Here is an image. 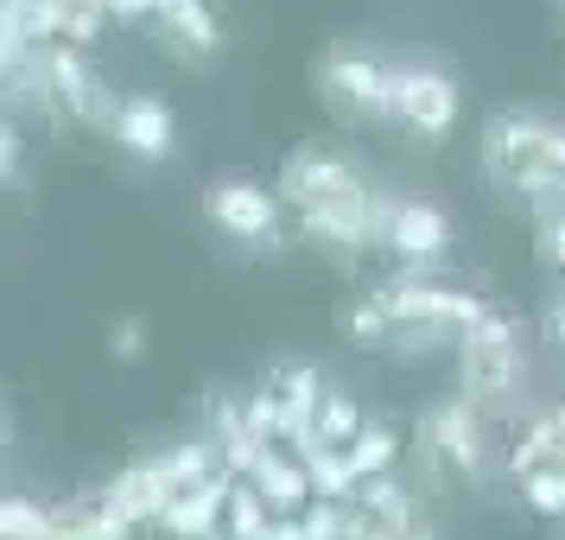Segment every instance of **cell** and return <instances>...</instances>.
<instances>
[{"label": "cell", "instance_id": "obj_10", "mask_svg": "<svg viewBox=\"0 0 565 540\" xmlns=\"http://www.w3.org/2000/svg\"><path fill=\"white\" fill-rule=\"evenodd\" d=\"M394 458H401V438H394V426L387 420H369L356 433V445H350V464H356V477L369 484V477H387L394 470Z\"/></svg>", "mask_w": 565, "mask_h": 540}, {"label": "cell", "instance_id": "obj_2", "mask_svg": "<svg viewBox=\"0 0 565 540\" xmlns=\"http://www.w3.org/2000/svg\"><path fill=\"white\" fill-rule=\"evenodd\" d=\"M387 96H394V121L407 134H419L426 147H438L458 128V83L438 64H394L387 71Z\"/></svg>", "mask_w": 565, "mask_h": 540}, {"label": "cell", "instance_id": "obj_18", "mask_svg": "<svg viewBox=\"0 0 565 540\" xmlns=\"http://www.w3.org/2000/svg\"><path fill=\"white\" fill-rule=\"evenodd\" d=\"M540 248L559 261V274H565V216H553V223H546V242H540Z\"/></svg>", "mask_w": 565, "mask_h": 540}, {"label": "cell", "instance_id": "obj_4", "mask_svg": "<svg viewBox=\"0 0 565 540\" xmlns=\"http://www.w3.org/2000/svg\"><path fill=\"white\" fill-rule=\"evenodd\" d=\"M280 191L311 216V210H331V204H350V198H362V179H356V166H350V159L318 153V147H299V153L286 159Z\"/></svg>", "mask_w": 565, "mask_h": 540}, {"label": "cell", "instance_id": "obj_3", "mask_svg": "<svg viewBox=\"0 0 565 540\" xmlns=\"http://www.w3.org/2000/svg\"><path fill=\"white\" fill-rule=\"evenodd\" d=\"M204 216L235 242H274V230H280V204L255 179H216L204 191Z\"/></svg>", "mask_w": 565, "mask_h": 540}, {"label": "cell", "instance_id": "obj_9", "mask_svg": "<svg viewBox=\"0 0 565 540\" xmlns=\"http://www.w3.org/2000/svg\"><path fill=\"white\" fill-rule=\"evenodd\" d=\"M255 489H260L267 509H280L286 521H292V515L306 509V496H311V470L306 464H292V458H280V452H267L260 470H255Z\"/></svg>", "mask_w": 565, "mask_h": 540}, {"label": "cell", "instance_id": "obj_8", "mask_svg": "<svg viewBox=\"0 0 565 540\" xmlns=\"http://www.w3.org/2000/svg\"><path fill=\"white\" fill-rule=\"evenodd\" d=\"M426 438H433V452L451 464V470H477V464H483V438H477L470 401H438V407L426 413Z\"/></svg>", "mask_w": 565, "mask_h": 540}, {"label": "cell", "instance_id": "obj_5", "mask_svg": "<svg viewBox=\"0 0 565 540\" xmlns=\"http://www.w3.org/2000/svg\"><path fill=\"white\" fill-rule=\"evenodd\" d=\"M324 89L331 103H343L350 115H394V96H387V71L369 64L356 52H331L324 57Z\"/></svg>", "mask_w": 565, "mask_h": 540}, {"label": "cell", "instance_id": "obj_13", "mask_svg": "<svg viewBox=\"0 0 565 540\" xmlns=\"http://www.w3.org/2000/svg\"><path fill=\"white\" fill-rule=\"evenodd\" d=\"M521 496H527V509L534 515H565V464H540V470H527Z\"/></svg>", "mask_w": 565, "mask_h": 540}, {"label": "cell", "instance_id": "obj_19", "mask_svg": "<svg viewBox=\"0 0 565 540\" xmlns=\"http://www.w3.org/2000/svg\"><path fill=\"white\" fill-rule=\"evenodd\" d=\"M546 331H553V343L565 350V293L553 299V311H546Z\"/></svg>", "mask_w": 565, "mask_h": 540}, {"label": "cell", "instance_id": "obj_7", "mask_svg": "<svg viewBox=\"0 0 565 540\" xmlns=\"http://www.w3.org/2000/svg\"><path fill=\"white\" fill-rule=\"evenodd\" d=\"M382 242L394 248L401 261H433V255H445V242H451V223H445V210H433V204H387V230H382Z\"/></svg>", "mask_w": 565, "mask_h": 540}, {"label": "cell", "instance_id": "obj_1", "mask_svg": "<svg viewBox=\"0 0 565 540\" xmlns=\"http://www.w3.org/2000/svg\"><path fill=\"white\" fill-rule=\"evenodd\" d=\"M458 343H463V401L470 407H495V413L514 407V394H521V343H514L509 318L483 311Z\"/></svg>", "mask_w": 565, "mask_h": 540}, {"label": "cell", "instance_id": "obj_12", "mask_svg": "<svg viewBox=\"0 0 565 540\" xmlns=\"http://www.w3.org/2000/svg\"><path fill=\"white\" fill-rule=\"evenodd\" d=\"M0 534H7V540H64V521L13 496V502L0 509Z\"/></svg>", "mask_w": 565, "mask_h": 540}, {"label": "cell", "instance_id": "obj_11", "mask_svg": "<svg viewBox=\"0 0 565 540\" xmlns=\"http://www.w3.org/2000/svg\"><path fill=\"white\" fill-rule=\"evenodd\" d=\"M166 39L172 45H191V52H216V20H210L204 0H179L166 13Z\"/></svg>", "mask_w": 565, "mask_h": 540}, {"label": "cell", "instance_id": "obj_15", "mask_svg": "<svg viewBox=\"0 0 565 540\" xmlns=\"http://www.w3.org/2000/svg\"><path fill=\"white\" fill-rule=\"evenodd\" d=\"M343 331L356 337V343H382L387 337V306L382 299H356V306H343Z\"/></svg>", "mask_w": 565, "mask_h": 540}, {"label": "cell", "instance_id": "obj_16", "mask_svg": "<svg viewBox=\"0 0 565 540\" xmlns=\"http://www.w3.org/2000/svg\"><path fill=\"white\" fill-rule=\"evenodd\" d=\"M108 350H115V357H140V350H147V325H140V318H121V325H115V331H108Z\"/></svg>", "mask_w": 565, "mask_h": 540}, {"label": "cell", "instance_id": "obj_6", "mask_svg": "<svg viewBox=\"0 0 565 540\" xmlns=\"http://www.w3.org/2000/svg\"><path fill=\"white\" fill-rule=\"evenodd\" d=\"M115 140H121L134 159H172L179 121H172V108L159 103V96H128L121 115H115Z\"/></svg>", "mask_w": 565, "mask_h": 540}, {"label": "cell", "instance_id": "obj_14", "mask_svg": "<svg viewBox=\"0 0 565 540\" xmlns=\"http://www.w3.org/2000/svg\"><path fill=\"white\" fill-rule=\"evenodd\" d=\"M356 401H350V394H324V413H318V445H343V438H350V445H356Z\"/></svg>", "mask_w": 565, "mask_h": 540}, {"label": "cell", "instance_id": "obj_17", "mask_svg": "<svg viewBox=\"0 0 565 540\" xmlns=\"http://www.w3.org/2000/svg\"><path fill=\"white\" fill-rule=\"evenodd\" d=\"M20 153H26V140H20V128H7V134H0V159H7V179L20 172Z\"/></svg>", "mask_w": 565, "mask_h": 540}]
</instances>
